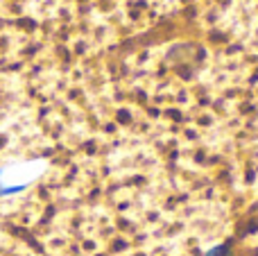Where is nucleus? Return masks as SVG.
I'll return each mask as SVG.
<instances>
[{"instance_id":"f257e3e1","label":"nucleus","mask_w":258,"mask_h":256,"mask_svg":"<svg viewBox=\"0 0 258 256\" xmlns=\"http://www.w3.org/2000/svg\"><path fill=\"white\" fill-rule=\"evenodd\" d=\"M43 170H45V161H30V163H21V166L3 168L0 170V193H16V190L25 188Z\"/></svg>"}]
</instances>
